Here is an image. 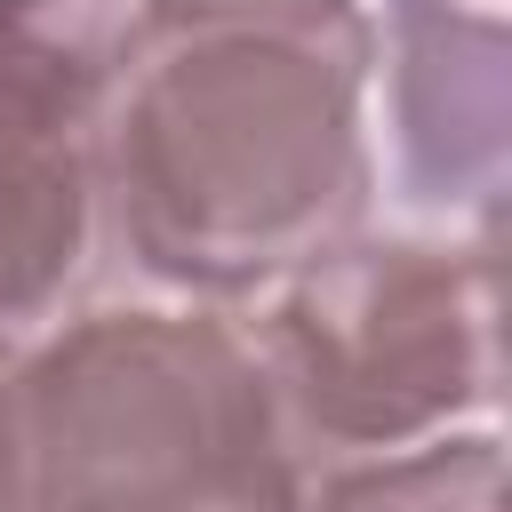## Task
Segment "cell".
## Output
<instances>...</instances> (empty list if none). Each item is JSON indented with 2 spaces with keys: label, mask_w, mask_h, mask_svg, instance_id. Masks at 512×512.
Listing matches in <instances>:
<instances>
[{
  "label": "cell",
  "mask_w": 512,
  "mask_h": 512,
  "mask_svg": "<svg viewBox=\"0 0 512 512\" xmlns=\"http://www.w3.org/2000/svg\"><path fill=\"white\" fill-rule=\"evenodd\" d=\"M376 16L360 0H136L96 112V224L200 304L360 232Z\"/></svg>",
  "instance_id": "1"
},
{
  "label": "cell",
  "mask_w": 512,
  "mask_h": 512,
  "mask_svg": "<svg viewBox=\"0 0 512 512\" xmlns=\"http://www.w3.org/2000/svg\"><path fill=\"white\" fill-rule=\"evenodd\" d=\"M304 512H504V440L440 432L424 448L328 464L304 488Z\"/></svg>",
  "instance_id": "7"
},
{
  "label": "cell",
  "mask_w": 512,
  "mask_h": 512,
  "mask_svg": "<svg viewBox=\"0 0 512 512\" xmlns=\"http://www.w3.org/2000/svg\"><path fill=\"white\" fill-rule=\"evenodd\" d=\"M400 184L424 208H496L504 184V16L456 0H384Z\"/></svg>",
  "instance_id": "4"
},
{
  "label": "cell",
  "mask_w": 512,
  "mask_h": 512,
  "mask_svg": "<svg viewBox=\"0 0 512 512\" xmlns=\"http://www.w3.org/2000/svg\"><path fill=\"white\" fill-rule=\"evenodd\" d=\"M136 0H0V112L96 144Z\"/></svg>",
  "instance_id": "6"
},
{
  "label": "cell",
  "mask_w": 512,
  "mask_h": 512,
  "mask_svg": "<svg viewBox=\"0 0 512 512\" xmlns=\"http://www.w3.org/2000/svg\"><path fill=\"white\" fill-rule=\"evenodd\" d=\"M248 336L304 456L424 448L496 408V232L336 240Z\"/></svg>",
  "instance_id": "3"
},
{
  "label": "cell",
  "mask_w": 512,
  "mask_h": 512,
  "mask_svg": "<svg viewBox=\"0 0 512 512\" xmlns=\"http://www.w3.org/2000/svg\"><path fill=\"white\" fill-rule=\"evenodd\" d=\"M96 232L88 144L0 112V352L32 344V328L56 320V304L88 272Z\"/></svg>",
  "instance_id": "5"
},
{
  "label": "cell",
  "mask_w": 512,
  "mask_h": 512,
  "mask_svg": "<svg viewBox=\"0 0 512 512\" xmlns=\"http://www.w3.org/2000/svg\"><path fill=\"white\" fill-rule=\"evenodd\" d=\"M8 512H304L256 336L208 304H112L8 352Z\"/></svg>",
  "instance_id": "2"
}]
</instances>
